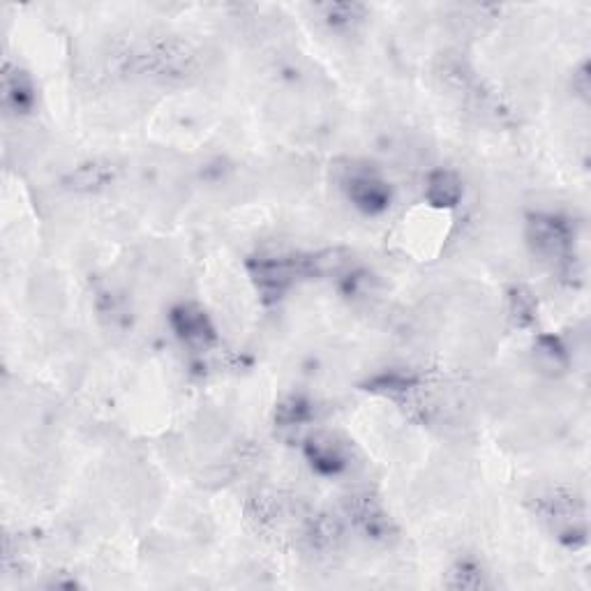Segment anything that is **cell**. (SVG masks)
I'll list each match as a JSON object with an SVG mask.
<instances>
[{"label": "cell", "instance_id": "cell-1", "mask_svg": "<svg viewBox=\"0 0 591 591\" xmlns=\"http://www.w3.org/2000/svg\"><path fill=\"white\" fill-rule=\"evenodd\" d=\"M573 227L564 215L557 213H531L527 218V243L538 259L552 266H571Z\"/></svg>", "mask_w": 591, "mask_h": 591}, {"label": "cell", "instance_id": "cell-2", "mask_svg": "<svg viewBox=\"0 0 591 591\" xmlns=\"http://www.w3.org/2000/svg\"><path fill=\"white\" fill-rule=\"evenodd\" d=\"M538 513L548 522L552 534L568 548H580L587 543L585 504L573 492H552L538 504Z\"/></svg>", "mask_w": 591, "mask_h": 591}, {"label": "cell", "instance_id": "cell-3", "mask_svg": "<svg viewBox=\"0 0 591 591\" xmlns=\"http://www.w3.org/2000/svg\"><path fill=\"white\" fill-rule=\"evenodd\" d=\"M248 271L259 296L266 303H275L287 294L298 275L308 273V261L284 254H259L248 261Z\"/></svg>", "mask_w": 591, "mask_h": 591}, {"label": "cell", "instance_id": "cell-4", "mask_svg": "<svg viewBox=\"0 0 591 591\" xmlns=\"http://www.w3.org/2000/svg\"><path fill=\"white\" fill-rule=\"evenodd\" d=\"M169 324L174 328L176 338L190 349H208L218 342V333L208 314L194 303H181L169 312Z\"/></svg>", "mask_w": 591, "mask_h": 591}, {"label": "cell", "instance_id": "cell-5", "mask_svg": "<svg viewBox=\"0 0 591 591\" xmlns=\"http://www.w3.org/2000/svg\"><path fill=\"white\" fill-rule=\"evenodd\" d=\"M344 192L351 204L365 215L384 213L393 199L391 185L374 171H351V176L344 181Z\"/></svg>", "mask_w": 591, "mask_h": 591}, {"label": "cell", "instance_id": "cell-6", "mask_svg": "<svg viewBox=\"0 0 591 591\" xmlns=\"http://www.w3.org/2000/svg\"><path fill=\"white\" fill-rule=\"evenodd\" d=\"M35 84L31 74L21 70L19 65L5 63L3 70V107L10 114H31L35 107Z\"/></svg>", "mask_w": 591, "mask_h": 591}, {"label": "cell", "instance_id": "cell-7", "mask_svg": "<svg viewBox=\"0 0 591 591\" xmlns=\"http://www.w3.org/2000/svg\"><path fill=\"white\" fill-rule=\"evenodd\" d=\"M465 197L462 178L451 169H432L425 178V199L432 208L451 211Z\"/></svg>", "mask_w": 591, "mask_h": 591}, {"label": "cell", "instance_id": "cell-8", "mask_svg": "<svg viewBox=\"0 0 591 591\" xmlns=\"http://www.w3.org/2000/svg\"><path fill=\"white\" fill-rule=\"evenodd\" d=\"M305 458L321 476H338L347 467V453H344L342 444L328 435L310 437L305 444Z\"/></svg>", "mask_w": 591, "mask_h": 591}, {"label": "cell", "instance_id": "cell-9", "mask_svg": "<svg viewBox=\"0 0 591 591\" xmlns=\"http://www.w3.org/2000/svg\"><path fill=\"white\" fill-rule=\"evenodd\" d=\"M114 178H116L114 164L93 160V162L79 164L77 169L65 176L63 183L67 190H74V192H97L114 183Z\"/></svg>", "mask_w": 591, "mask_h": 591}, {"label": "cell", "instance_id": "cell-10", "mask_svg": "<svg viewBox=\"0 0 591 591\" xmlns=\"http://www.w3.org/2000/svg\"><path fill=\"white\" fill-rule=\"evenodd\" d=\"M351 520L368 538H384L388 536V518L384 511L370 499H356L351 504Z\"/></svg>", "mask_w": 591, "mask_h": 591}, {"label": "cell", "instance_id": "cell-11", "mask_svg": "<svg viewBox=\"0 0 591 591\" xmlns=\"http://www.w3.org/2000/svg\"><path fill=\"white\" fill-rule=\"evenodd\" d=\"M312 418V405L303 395H287L278 407H275V423L280 428H296V425L308 423Z\"/></svg>", "mask_w": 591, "mask_h": 591}, {"label": "cell", "instance_id": "cell-12", "mask_svg": "<svg viewBox=\"0 0 591 591\" xmlns=\"http://www.w3.org/2000/svg\"><path fill=\"white\" fill-rule=\"evenodd\" d=\"M508 310H511V319L515 326L520 328H529L536 321L538 314V305L531 296V291L525 287H515L508 296Z\"/></svg>", "mask_w": 591, "mask_h": 591}, {"label": "cell", "instance_id": "cell-13", "mask_svg": "<svg viewBox=\"0 0 591 591\" xmlns=\"http://www.w3.org/2000/svg\"><path fill=\"white\" fill-rule=\"evenodd\" d=\"M446 587L451 589H485L488 587V578H485L483 568L474 564V561H460L455 568L448 573Z\"/></svg>", "mask_w": 591, "mask_h": 591}, {"label": "cell", "instance_id": "cell-14", "mask_svg": "<svg viewBox=\"0 0 591 591\" xmlns=\"http://www.w3.org/2000/svg\"><path fill=\"white\" fill-rule=\"evenodd\" d=\"M536 351L550 370L564 368L566 365V349L561 347V342L557 338H552V335H545V338L538 340Z\"/></svg>", "mask_w": 591, "mask_h": 591}, {"label": "cell", "instance_id": "cell-15", "mask_svg": "<svg viewBox=\"0 0 591 591\" xmlns=\"http://www.w3.org/2000/svg\"><path fill=\"white\" fill-rule=\"evenodd\" d=\"M414 384H416L414 377H405V374H400V372H388V374H379V377L372 381V391L405 393Z\"/></svg>", "mask_w": 591, "mask_h": 591}, {"label": "cell", "instance_id": "cell-16", "mask_svg": "<svg viewBox=\"0 0 591 591\" xmlns=\"http://www.w3.org/2000/svg\"><path fill=\"white\" fill-rule=\"evenodd\" d=\"M363 14V7L361 5H347V3H340V5H328L326 7V19L328 24L333 28H340V26H351L354 21L361 19Z\"/></svg>", "mask_w": 591, "mask_h": 591}, {"label": "cell", "instance_id": "cell-17", "mask_svg": "<svg viewBox=\"0 0 591 591\" xmlns=\"http://www.w3.org/2000/svg\"><path fill=\"white\" fill-rule=\"evenodd\" d=\"M340 525L331 518H321L314 522V531H312V543H317L319 548H331L335 541L340 538Z\"/></svg>", "mask_w": 591, "mask_h": 591}]
</instances>
